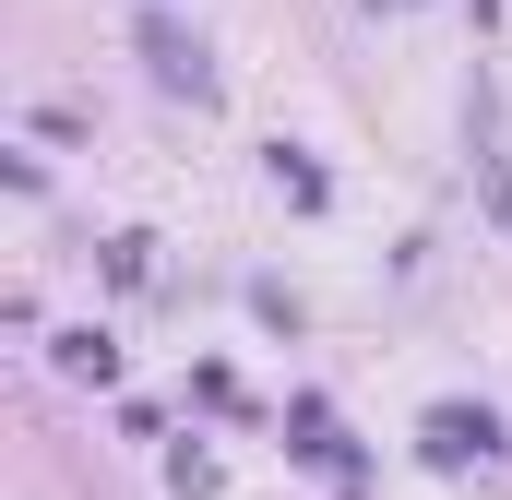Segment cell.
<instances>
[{
	"label": "cell",
	"mask_w": 512,
	"mask_h": 500,
	"mask_svg": "<svg viewBox=\"0 0 512 500\" xmlns=\"http://www.w3.org/2000/svg\"><path fill=\"white\" fill-rule=\"evenodd\" d=\"M143 48H155V84H179V96H215V72H203V48H191L179 24H143Z\"/></svg>",
	"instance_id": "2"
},
{
	"label": "cell",
	"mask_w": 512,
	"mask_h": 500,
	"mask_svg": "<svg viewBox=\"0 0 512 500\" xmlns=\"http://www.w3.org/2000/svg\"><path fill=\"white\" fill-rule=\"evenodd\" d=\"M429 453H441V465H489V453H501V417H489V405H429Z\"/></svg>",
	"instance_id": "1"
}]
</instances>
